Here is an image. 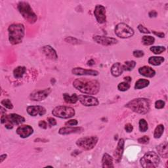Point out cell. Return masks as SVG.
Masks as SVG:
<instances>
[{
    "mask_svg": "<svg viewBox=\"0 0 168 168\" xmlns=\"http://www.w3.org/2000/svg\"><path fill=\"white\" fill-rule=\"evenodd\" d=\"M124 144H125V141H124L123 138H120L114 152V157L116 163H119L122 160L124 150Z\"/></svg>",
    "mask_w": 168,
    "mask_h": 168,
    "instance_id": "obj_14",
    "label": "cell"
},
{
    "mask_svg": "<svg viewBox=\"0 0 168 168\" xmlns=\"http://www.w3.org/2000/svg\"><path fill=\"white\" fill-rule=\"evenodd\" d=\"M164 131V126L162 124H160L158 125L155 130H154V137L155 138H159L162 137L163 133Z\"/></svg>",
    "mask_w": 168,
    "mask_h": 168,
    "instance_id": "obj_29",
    "label": "cell"
},
{
    "mask_svg": "<svg viewBox=\"0 0 168 168\" xmlns=\"http://www.w3.org/2000/svg\"><path fill=\"white\" fill-rule=\"evenodd\" d=\"M102 167L103 168H111L114 167L112 157L106 153L104 154L103 158H102Z\"/></svg>",
    "mask_w": 168,
    "mask_h": 168,
    "instance_id": "obj_21",
    "label": "cell"
},
{
    "mask_svg": "<svg viewBox=\"0 0 168 168\" xmlns=\"http://www.w3.org/2000/svg\"><path fill=\"white\" fill-rule=\"evenodd\" d=\"M98 142V137L96 136L85 137L80 138L76 141L78 147L85 150H89L95 147Z\"/></svg>",
    "mask_w": 168,
    "mask_h": 168,
    "instance_id": "obj_8",
    "label": "cell"
},
{
    "mask_svg": "<svg viewBox=\"0 0 168 168\" xmlns=\"http://www.w3.org/2000/svg\"><path fill=\"white\" fill-rule=\"evenodd\" d=\"M83 131V128L79 127H71V126H67V127H61L59 131H58V133L61 135H69L72 133H78L82 132Z\"/></svg>",
    "mask_w": 168,
    "mask_h": 168,
    "instance_id": "obj_18",
    "label": "cell"
},
{
    "mask_svg": "<svg viewBox=\"0 0 168 168\" xmlns=\"http://www.w3.org/2000/svg\"><path fill=\"white\" fill-rule=\"evenodd\" d=\"M78 100L85 106H96L99 104V102L97 98L89 95H79Z\"/></svg>",
    "mask_w": 168,
    "mask_h": 168,
    "instance_id": "obj_11",
    "label": "cell"
},
{
    "mask_svg": "<svg viewBox=\"0 0 168 168\" xmlns=\"http://www.w3.org/2000/svg\"><path fill=\"white\" fill-rule=\"evenodd\" d=\"M115 34L118 37L126 39L132 37L134 35V30L127 24L120 23L115 28Z\"/></svg>",
    "mask_w": 168,
    "mask_h": 168,
    "instance_id": "obj_9",
    "label": "cell"
},
{
    "mask_svg": "<svg viewBox=\"0 0 168 168\" xmlns=\"http://www.w3.org/2000/svg\"><path fill=\"white\" fill-rule=\"evenodd\" d=\"M157 12L156 11H151L150 12H149V15L150 18H152V17H156L157 16Z\"/></svg>",
    "mask_w": 168,
    "mask_h": 168,
    "instance_id": "obj_45",
    "label": "cell"
},
{
    "mask_svg": "<svg viewBox=\"0 0 168 168\" xmlns=\"http://www.w3.org/2000/svg\"><path fill=\"white\" fill-rule=\"evenodd\" d=\"M63 98L66 103H69V104H75L78 100V96L76 93L73 94L71 96H70L67 93H64Z\"/></svg>",
    "mask_w": 168,
    "mask_h": 168,
    "instance_id": "obj_24",
    "label": "cell"
},
{
    "mask_svg": "<svg viewBox=\"0 0 168 168\" xmlns=\"http://www.w3.org/2000/svg\"><path fill=\"white\" fill-rule=\"evenodd\" d=\"M138 72H139V74L147 78H152L156 74L155 70H153L152 68L149 67H147V66H144V67H141L138 69Z\"/></svg>",
    "mask_w": 168,
    "mask_h": 168,
    "instance_id": "obj_20",
    "label": "cell"
},
{
    "mask_svg": "<svg viewBox=\"0 0 168 168\" xmlns=\"http://www.w3.org/2000/svg\"><path fill=\"white\" fill-rule=\"evenodd\" d=\"M9 40L12 45H17L23 41L25 34L23 24H13L8 28Z\"/></svg>",
    "mask_w": 168,
    "mask_h": 168,
    "instance_id": "obj_2",
    "label": "cell"
},
{
    "mask_svg": "<svg viewBox=\"0 0 168 168\" xmlns=\"http://www.w3.org/2000/svg\"><path fill=\"white\" fill-rule=\"evenodd\" d=\"M150 50L152 53H154L156 55L161 54L162 53L164 52L165 51V47L164 46H153L150 47Z\"/></svg>",
    "mask_w": 168,
    "mask_h": 168,
    "instance_id": "obj_31",
    "label": "cell"
},
{
    "mask_svg": "<svg viewBox=\"0 0 168 168\" xmlns=\"http://www.w3.org/2000/svg\"><path fill=\"white\" fill-rule=\"evenodd\" d=\"M7 156V155L5 154L0 156V163H2L4 161V160L6 159Z\"/></svg>",
    "mask_w": 168,
    "mask_h": 168,
    "instance_id": "obj_46",
    "label": "cell"
},
{
    "mask_svg": "<svg viewBox=\"0 0 168 168\" xmlns=\"http://www.w3.org/2000/svg\"><path fill=\"white\" fill-rule=\"evenodd\" d=\"M47 120H48V122H49V124L51 126H54L57 125V122L54 118H48Z\"/></svg>",
    "mask_w": 168,
    "mask_h": 168,
    "instance_id": "obj_43",
    "label": "cell"
},
{
    "mask_svg": "<svg viewBox=\"0 0 168 168\" xmlns=\"http://www.w3.org/2000/svg\"><path fill=\"white\" fill-rule=\"evenodd\" d=\"M94 64H95V61L93 59H91V60L87 62V65H89V66H93Z\"/></svg>",
    "mask_w": 168,
    "mask_h": 168,
    "instance_id": "obj_48",
    "label": "cell"
},
{
    "mask_svg": "<svg viewBox=\"0 0 168 168\" xmlns=\"http://www.w3.org/2000/svg\"><path fill=\"white\" fill-rule=\"evenodd\" d=\"M73 74L77 76H96L99 75V72L93 70H85L82 68H75L72 70Z\"/></svg>",
    "mask_w": 168,
    "mask_h": 168,
    "instance_id": "obj_17",
    "label": "cell"
},
{
    "mask_svg": "<svg viewBox=\"0 0 168 168\" xmlns=\"http://www.w3.org/2000/svg\"><path fill=\"white\" fill-rule=\"evenodd\" d=\"M27 112L32 116H41L46 113V109L41 106H30L27 107Z\"/></svg>",
    "mask_w": 168,
    "mask_h": 168,
    "instance_id": "obj_16",
    "label": "cell"
},
{
    "mask_svg": "<svg viewBox=\"0 0 168 168\" xmlns=\"http://www.w3.org/2000/svg\"><path fill=\"white\" fill-rule=\"evenodd\" d=\"M152 32H153V34H154V35L158 36L159 38H164L165 37V34L163 32H156L155 31H153Z\"/></svg>",
    "mask_w": 168,
    "mask_h": 168,
    "instance_id": "obj_44",
    "label": "cell"
},
{
    "mask_svg": "<svg viewBox=\"0 0 168 168\" xmlns=\"http://www.w3.org/2000/svg\"><path fill=\"white\" fill-rule=\"evenodd\" d=\"M133 56L137 57V58H141L142 57L144 56V52L143 51H141V50H135L133 51Z\"/></svg>",
    "mask_w": 168,
    "mask_h": 168,
    "instance_id": "obj_38",
    "label": "cell"
},
{
    "mask_svg": "<svg viewBox=\"0 0 168 168\" xmlns=\"http://www.w3.org/2000/svg\"><path fill=\"white\" fill-rule=\"evenodd\" d=\"M136 66V62L134 61H128L124 62V64L122 65L123 70L125 71H131Z\"/></svg>",
    "mask_w": 168,
    "mask_h": 168,
    "instance_id": "obj_28",
    "label": "cell"
},
{
    "mask_svg": "<svg viewBox=\"0 0 168 168\" xmlns=\"http://www.w3.org/2000/svg\"><path fill=\"white\" fill-rule=\"evenodd\" d=\"M75 113L74 108L65 106H57L52 111L53 116L62 119L70 118L75 115Z\"/></svg>",
    "mask_w": 168,
    "mask_h": 168,
    "instance_id": "obj_7",
    "label": "cell"
},
{
    "mask_svg": "<svg viewBox=\"0 0 168 168\" xmlns=\"http://www.w3.org/2000/svg\"><path fill=\"white\" fill-rule=\"evenodd\" d=\"M38 126L40 128H42V129H47V124L46 123V121H40L38 123Z\"/></svg>",
    "mask_w": 168,
    "mask_h": 168,
    "instance_id": "obj_42",
    "label": "cell"
},
{
    "mask_svg": "<svg viewBox=\"0 0 168 168\" xmlns=\"http://www.w3.org/2000/svg\"><path fill=\"white\" fill-rule=\"evenodd\" d=\"M94 14L95 16L98 23L103 24L106 23V9L104 6L101 5H97L95 7V9Z\"/></svg>",
    "mask_w": 168,
    "mask_h": 168,
    "instance_id": "obj_10",
    "label": "cell"
},
{
    "mask_svg": "<svg viewBox=\"0 0 168 168\" xmlns=\"http://www.w3.org/2000/svg\"><path fill=\"white\" fill-rule=\"evenodd\" d=\"M133 129V127L131 123H127L126 125L125 126V130L127 131V133L132 132Z\"/></svg>",
    "mask_w": 168,
    "mask_h": 168,
    "instance_id": "obj_41",
    "label": "cell"
},
{
    "mask_svg": "<svg viewBox=\"0 0 168 168\" xmlns=\"http://www.w3.org/2000/svg\"><path fill=\"white\" fill-rule=\"evenodd\" d=\"M149 129L148 123L144 119H141L139 121V130L141 132H146Z\"/></svg>",
    "mask_w": 168,
    "mask_h": 168,
    "instance_id": "obj_32",
    "label": "cell"
},
{
    "mask_svg": "<svg viewBox=\"0 0 168 168\" xmlns=\"http://www.w3.org/2000/svg\"><path fill=\"white\" fill-rule=\"evenodd\" d=\"M126 107L138 114H145L150 110V101L147 99L137 98L129 102Z\"/></svg>",
    "mask_w": 168,
    "mask_h": 168,
    "instance_id": "obj_3",
    "label": "cell"
},
{
    "mask_svg": "<svg viewBox=\"0 0 168 168\" xmlns=\"http://www.w3.org/2000/svg\"><path fill=\"white\" fill-rule=\"evenodd\" d=\"M93 40L96 41L99 44H101L103 46H109L116 44L118 43V40L115 38L111 37H106V36L101 35H94Z\"/></svg>",
    "mask_w": 168,
    "mask_h": 168,
    "instance_id": "obj_12",
    "label": "cell"
},
{
    "mask_svg": "<svg viewBox=\"0 0 168 168\" xmlns=\"http://www.w3.org/2000/svg\"><path fill=\"white\" fill-rule=\"evenodd\" d=\"M1 104L3 106H4L5 108H8V109H13V105L9 99H4V100H2Z\"/></svg>",
    "mask_w": 168,
    "mask_h": 168,
    "instance_id": "obj_34",
    "label": "cell"
},
{
    "mask_svg": "<svg viewBox=\"0 0 168 168\" xmlns=\"http://www.w3.org/2000/svg\"><path fill=\"white\" fill-rule=\"evenodd\" d=\"M160 158L154 152H148L140 160V163L144 168H155L160 164Z\"/></svg>",
    "mask_w": 168,
    "mask_h": 168,
    "instance_id": "obj_6",
    "label": "cell"
},
{
    "mask_svg": "<svg viewBox=\"0 0 168 168\" xmlns=\"http://www.w3.org/2000/svg\"><path fill=\"white\" fill-rule=\"evenodd\" d=\"M25 122V118L17 114H10L9 115H2L1 122L5 124L7 129H12L14 125L18 126Z\"/></svg>",
    "mask_w": 168,
    "mask_h": 168,
    "instance_id": "obj_5",
    "label": "cell"
},
{
    "mask_svg": "<svg viewBox=\"0 0 168 168\" xmlns=\"http://www.w3.org/2000/svg\"><path fill=\"white\" fill-rule=\"evenodd\" d=\"M138 30L140 31V32L141 33H144V34H150V32L148 30L147 28H145L144 26L139 24L138 26Z\"/></svg>",
    "mask_w": 168,
    "mask_h": 168,
    "instance_id": "obj_37",
    "label": "cell"
},
{
    "mask_svg": "<svg viewBox=\"0 0 168 168\" xmlns=\"http://www.w3.org/2000/svg\"><path fill=\"white\" fill-rule=\"evenodd\" d=\"M157 151L158 154L162 158H167L168 156V150H167V143L165 142L164 143L158 145L157 148Z\"/></svg>",
    "mask_w": 168,
    "mask_h": 168,
    "instance_id": "obj_22",
    "label": "cell"
},
{
    "mask_svg": "<svg viewBox=\"0 0 168 168\" xmlns=\"http://www.w3.org/2000/svg\"><path fill=\"white\" fill-rule=\"evenodd\" d=\"M19 13L23 18L30 24L35 23L38 20V17L33 11L30 4L27 2H20L17 6Z\"/></svg>",
    "mask_w": 168,
    "mask_h": 168,
    "instance_id": "obj_4",
    "label": "cell"
},
{
    "mask_svg": "<svg viewBox=\"0 0 168 168\" xmlns=\"http://www.w3.org/2000/svg\"><path fill=\"white\" fill-rule=\"evenodd\" d=\"M124 79L126 80V82H128V83H129V82H131V80H132V78H131V77H129V76H127V77H125V78H124Z\"/></svg>",
    "mask_w": 168,
    "mask_h": 168,
    "instance_id": "obj_47",
    "label": "cell"
},
{
    "mask_svg": "<svg viewBox=\"0 0 168 168\" xmlns=\"http://www.w3.org/2000/svg\"><path fill=\"white\" fill-rule=\"evenodd\" d=\"M34 133V129L29 125H23L17 129V133L21 138H27Z\"/></svg>",
    "mask_w": 168,
    "mask_h": 168,
    "instance_id": "obj_15",
    "label": "cell"
},
{
    "mask_svg": "<svg viewBox=\"0 0 168 168\" xmlns=\"http://www.w3.org/2000/svg\"><path fill=\"white\" fill-rule=\"evenodd\" d=\"M149 141H150V138L147 135L143 136L138 139V142L141 144H148L149 143Z\"/></svg>",
    "mask_w": 168,
    "mask_h": 168,
    "instance_id": "obj_35",
    "label": "cell"
},
{
    "mask_svg": "<svg viewBox=\"0 0 168 168\" xmlns=\"http://www.w3.org/2000/svg\"><path fill=\"white\" fill-rule=\"evenodd\" d=\"M51 92V89L50 88L46 89L44 90H41V91H35L30 95V99L33 100L35 101H40L46 99L49 93Z\"/></svg>",
    "mask_w": 168,
    "mask_h": 168,
    "instance_id": "obj_13",
    "label": "cell"
},
{
    "mask_svg": "<svg viewBox=\"0 0 168 168\" xmlns=\"http://www.w3.org/2000/svg\"><path fill=\"white\" fill-rule=\"evenodd\" d=\"M155 39L150 35H144L142 38V42L145 46H151L154 43Z\"/></svg>",
    "mask_w": 168,
    "mask_h": 168,
    "instance_id": "obj_30",
    "label": "cell"
},
{
    "mask_svg": "<svg viewBox=\"0 0 168 168\" xmlns=\"http://www.w3.org/2000/svg\"><path fill=\"white\" fill-rule=\"evenodd\" d=\"M165 106V102L162 100H158L155 103V107L157 109H162Z\"/></svg>",
    "mask_w": 168,
    "mask_h": 168,
    "instance_id": "obj_36",
    "label": "cell"
},
{
    "mask_svg": "<svg viewBox=\"0 0 168 168\" xmlns=\"http://www.w3.org/2000/svg\"><path fill=\"white\" fill-rule=\"evenodd\" d=\"M150 82L148 79H139L136 82L135 85V89H141L145 88L149 85Z\"/></svg>",
    "mask_w": 168,
    "mask_h": 168,
    "instance_id": "obj_25",
    "label": "cell"
},
{
    "mask_svg": "<svg viewBox=\"0 0 168 168\" xmlns=\"http://www.w3.org/2000/svg\"><path fill=\"white\" fill-rule=\"evenodd\" d=\"M26 71V68L24 67H18L15 69L13 70V75L14 77L19 79L21 78L23 76V75L25 74Z\"/></svg>",
    "mask_w": 168,
    "mask_h": 168,
    "instance_id": "obj_26",
    "label": "cell"
},
{
    "mask_svg": "<svg viewBox=\"0 0 168 168\" xmlns=\"http://www.w3.org/2000/svg\"><path fill=\"white\" fill-rule=\"evenodd\" d=\"M123 72L122 65L120 62H116L112 65L111 73L114 77H118L122 74Z\"/></svg>",
    "mask_w": 168,
    "mask_h": 168,
    "instance_id": "obj_23",
    "label": "cell"
},
{
    "mask_svg": "<svg viewBox=\"0 0 168 168\" xmlns=\"http://www.w3.org/2000/svg\"><path fill=\"white\" fill-rule=\"evenodd\" d=\"M78 124V122L76 120H70L68 121L67 122H66L65 125L68 126H76Z\"/></svg>",
    "mask_w": 168,
    "mask_h": 168,
    "instance_id": "obj_39",
    "label": "cell"
},
{
    "mask_svg": "<svg viewBox=\"0 0 168 168\" xmlns=\"http://www.w3.org/2000/svg\"><path fill=\"white\" fill-rule=\"evenodd\" d=\"M130 88V85L128 82H121L118 85V89L120 91H126Z\"/></svg>",
    "mask_w": 168,
    "mask_h": 168,
    "instance_id": "obj_33",
    "label": "cell"
},
{
    "mask_svg": "<svg viewBox=\"0 0 168 168\" xmlns=\"http://www.w3.org/2000/svg\"><path fill=\"white\" fill-rule=\"evenodd\" d=\"M43 51L51 60H57L58 55L57 54L56 51L50 46H46L43 47Z\"/></svg>",
    "mask_w": 168,
    "mask_h": 168,
    "instance_id": "obj_19",
    "label": "cell"
},
{
    "mask_svg": "<svg viewBox=\"0 0 168 168\" xmlns=\"http://www.w3.org/2000/svg\"><path fill=\"white\" fill-rule=\"evenodd\" d=\"M164 61V58L162 57H151L149 59V63L154 66H159L163 63Z\"/></svg>",
    "mask_w": 168,
    "mask_h": 168,
    "instance_id": "obj_27",
    "label": "cell"
},
{
    "mask_svg": "<svg viewBox=\"0 0 168 168\" xmlns=\"http://www.w3.org/2000/svg\"><path fill=\"white\" fill-rule=\"evenodd\" d=\"M64 40L68 43H73V44H74H74L75 43H78V40H77L75 38H73V37H67V38H65Z\"/></svg>",
    "mask_w": 168,
    "mask_h": 168,
    "instance_id": "obj_40",
    "label": "cell"
},
{
    "mask_svg": "<svg viewBox=\"0 0 168 168\" xmlns=\"http://www.w3.org/2000/svg\"><path fill=\"white\" fill-rule=\"evenodd\" d=\"M73 85L80 92L87 95H95L98 93L100 89V84L95 79H76L73 82Z\"/></svg>",
    "mask_w": 168,
    "mask_h": 168,
    "instance_id": "obj_1",
    "label": "cell"
}]
</instances>
